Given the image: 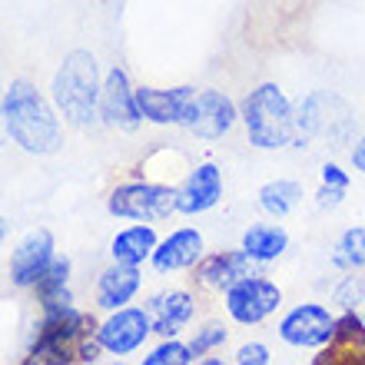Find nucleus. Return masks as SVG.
<instances>
[{"mask_svg":"<svg viewBox=\"0 0 365 365\" xmlns=\"http://www.w3.org/2000/svg\"><path fill=\"white\" fill-rule=\"evenodd\" d=\"M4 130L20 150L34 156H50L60 150L57 116L27 80H14L4 93Z\"/></svg>","mask_w":365,"mask_h":365,"instance_id":"f257e3e1","label":"nucleus"},{"mask_svg":"<svg viewBox=\"0 0 365 365\" xmlns=\"http://www.w3.org/2000/svg\"><path fill=\"white\" fill-rule=\"evenodd\" d=\"M53 103L70 123L90 126L100 120V73H96V57L90 50H73L63 57L60 70L53 73Z\"/></svg>","mask_w":365,"mask_h":365,"instance_id":"f03ea898","label":"nucleus"},{"mask_svg":"<svg viewBox=\"0 0 365 365\" xmlns=\"http://www.w3.org/2000/svg\"><path fill=\"white\" fill-rule=\"evenodd\" d=\"M100 349L103 342L100 336L93 339V322L70 306L63 312L43 316L30 359L34 362H96Z\"/></svg>","mask_w":365,"mask_h":365,"instance_id":"7ed1b4c3","label":"nucleus"},{"mask_svg":"<svg viewBox=\"0 0 365 365\" xmlns=\"http://www.w3.org/2000/svg\"><path fill=\"white\" fill-rule=\"evenodd\" d=\"M242 123L250 143L259 150H282L296 136V110L289 106L286 93L276 83L256 87L242 103Z\"/></svg>","mask_w":365,"mask_h":365,"instance_id":"20e7f679","label":"nucleus"},{"mask_svg":"<svg viewBox=\"0 0 365 365\" xmlns=\"http://www.w3.org/2000/svg\"><path fill=\"white\" fill-rule=\"evenodd\" d=\"M352 130V110L342 96L329 93V90H316L299 100L296 106V136L292 143L296 146H306L309 140L316 136H329L332 143H342Z\"/></svg>","mask_w":365,"mask_h":365,"instance_id":"39448f33","label":"nucleus"},{"mask_svg":"<svg viewBox=\"0 0 365 365\" xmlns=\"http://www.w3.org/2000/svg\"><path fill=\"white\" fill-rule=\"evenodd\" d=\"M176 200H180V190H170L160 182H126V186H116L110 196V212L120 220L153 222L166 220L170 212H180Z\"/></svg>","mask_w":365,"mask_h":365,"instance_id":"423d86ee","label":"nucleus"},{"mask_svg":"<svg viewBox=\"0 0 365 365\" xmlns=\"http://www.w3.org/2000/svg\"><path fill=\"white\" fill-rule=\"evenodd\" d=\"M279 302H282V292H279L276 282H269V279H262V276H252V272L246 279H240L236 286L226 289V312L236 322H242V326L262 322L269 312H276Z\"/></svg>","mask_w":365,"mask_h":365,"instance_id":"0eeeda50","label":"nucleus"},{"mask_svg":"<svg viewBox=\"0 0 365 365\" xmlns=\"http://www.w3.org/2000/svg\"><path fill=\"white\" fill-rule=\"evenodd\" d=\"M332 332H336V316L316 302H302L279 322L282 342L296 349H322L332 339Z\"/></svg>","mask_w":365,"mask_h":365,"instance_id":"6e6552de","label":"nucleus"},{"mask_svg":"<svg viewBox=\"0 0 365 365\" xmlns=\"http://www.w3.org/2000/svg\"><path fill=\"white\" fill-rule=\"evenodd\" d=\"M153 332V319L143 309H113V316L96 329V336L103 342L106 352L113 356H130L146 342V336Z\"/></svg>","mask_w":365,"mask_h":365,"instance_id":"1a4fd4ad","label":"nucleus"},{"mask_svg":"<svg viewBox=\"0 0 365 365\" xmlns=\"http://www.w3.org/2000/svg\"><path fill=\"white\" fill-rule=\"evenodd\" d=\"M232 123H236V106L226 93L220 90H196V100H192L190 120H186V130H192L202 140H220L222 133H230Z\"/></svg>","mask_w":365,"mask_h":365,"instance_id":"9d476101","label":"nucleus"},{"mask_svg":"<svg viewBox=\"0 0 365 365\" xmlns=\"http://www.w3.org/2000/svg\"><path fill=\"white\" fill-rule=\"evenodd\" d=\"M53 236L47 230H34L10 256V279L17 286H37L43 272L53 266Z\"/></svg>","mask_w":365,"mask_h":365,"instance_id":"9b49d317","label":"nucleus"},{"mask_svg":"<svg viewBox=\"0 0 365 365\" xmlns=\"http://www.w3.org/2000/svg\"><path fill=\"white\" fill-rule=\"evenodd\" d=\"M196 100V87H173V90H153L140 87L136 90V106L143 120L150 123H186Z\"/></svg>","mask_w":365,"mask_h":365,"instance_id":"f8f14e48","label":"nucleus"},{"mask_svg":"<svg viewBox=\"0 0 365 365\" xmlns=\"http://www.w3.org/2000/svg\"><path fill=\"white\" fill-rule=\"evenodd\" d=\"M100 113L106 123L123 126V130H133L143 120L140 106H136V90L130 87V77L123 67H113L106 73L103 93H100Z\"/></svg>","mask_w":365,"mask_h":365,"instance_id":"ddd939ff","label":"nucleus"},{"mask_svg":"<svg viewBox=\"0 0 365 365\" xmlns=\"http://www.w3.org/2000/svg\"><path fill=\"white\" fill-rule=\"evenodd\" d=\"M322 365H365V322L349 312V316L336 319V332L322 346Z\"/></svg>","mask_w":365,"mask_h":365,"instance_id":"4468645a","label":"nucleus"},{"mask_svg":"<svg viewBox=\"0 0 365 365\" xmlns=\"http://www.w3.org/2000/svg\"><path fill=\"white\" fill-rule=\"evenodd\" d=\"M220 200H222L220 166L202 163V166H196V170L186 176V182L180 186V200H176V206H180L182 216H196V212L212 210Z\"/></svg>","mask_w":365,"mask_h":365,"instance_id":"2eb2a0df","label":"nucleus"},{"mask_svg":"<svg viewBox=\"0 0 365 365\" xmlns=\"http://www.w3.org/2000/svg\"><path fill=\"white\" fill-rule=\"evenodd\" d=\"M252 262L256 259H252L246 250L216 252V256H206V259L196 266V279H200L206 289H230V286H236L240 279L250 276Z\"/></svg>","mask_w":365,"mask_h":365,"instance_id":"dca6fc26","label":"nucleus"},{"mask_svg":"<svg viewBox=\"0 0 365 365\" xmlns=\"http://www.w3.org/2000/svg\"><path fill=\"white\" fill-rule=\"evenodd\" d=\"M202 256V236L196 230H176L170 240H163L153 250V269L156 272H176L190 269Z\"/></svg>","mask_w":365,"mask_h":365,"instance_id":"f3484780","label":"nucleus"},{"mask_svg":"<svg viewBox=\"0 0 365 365\" xmlns=\"http://www.w3.org/2000/svg\"><path fill=\"white\" fill-rule=\"evenodd\" d=\"M196 312V302H192L190 292H163V296H153L150 299V319H153V332L160 336L173 339L186 322L192 319Z\"/></svg>","mask_w":365,"mask_h":365,"instance_id":"a211bd4d","label":"nucleus"},{"mask_svg":"<svg viewBox=\"0 0 365 365\" xmlns=\"http://www.w3.org/2000/svg\"><path fill=\"white\" fill-rule=\"evenodd\" d=\"M140 289V266L116 262L96 282V306L100 309H123Z\"/></svg>","mask_w":365,"mask_h":365,"instance_id":"6ab92c4d","label":"nucleus"},{"mask_svg":"<svg viewBox=\"0 0 365 365\" xmlns=\"http://www.w3.org/2000/svg\"><path fill=\"white\" fill-rule=\"evenodd\" d=\"M70 259H53L43 279L37 282V296L40 306H43V316H53V312H63L70 309Z\"/></svg>","mask_w":365,"mask_h":365,"instance_id":"aec40b11","label":"nucleus"},{"mask_svg":"<svg viewBox=\"0 0 365 365\" xmlns=\"http://www.w3.org/2000/svg\"><path fill=\"white\" fill-rule=\"evenodd\" d=\"M160 246L156 242L153 226H133V230H123L113 240V262H126V266H140L143 259H153V250Z\"/></svg>","mask_w":365,"mask_h":365,"instance_id":"412c9836","label":"nucleus"},{"mask_svg":"<svg viewBox=\"0 0 365 365\" xmlns=\"http://www.w3.org/2000/svg\"><path fill=\"white\" fill-rule=\"evenodd\" d=\"M242 250L250 252L256 262H272L289 250V236L282 226L259 222V226H250V230L242 232Z\"/></svg>","mask_w":365,"mask_h":365,"instance_id":"4be33fe9","label":"nucleus"},{"mask_svg":"<svg viewBox=\"0 0 365 365\" xmlns=\"http://www.w3.org/2000/svg\"><path fill=\"white\" fill-rule=\"evenodd\" d=\"M299 200H302V186L292 180L266 182L259 190V202L269 216H286V212H292L299 206Z\"/></svg>","mask_w":365,"mask_h":365,"instance_id":"5701e85b","label":"nucleus"},{"mask_svg":"<svg viewBox=\"0 0 365 365\" xmlns=\"http://www.w3.org/2000/svg\"><path fill=\"white\" fill-rule=\"evenodd\" d=\"M332 262L339 269H362L365 266V230L362 226H352V230L342 232V240L336 242V252H332Z\"/></svg>","mask_w":365,"mask_h":365,"instance_id":"b1692460","label":"nucleus"},{"mask_svg":"<svg viewBox=\"0 0 365 365\" xmlns=\"http://www.w3.org/2000/svg\"><path fill=\"white\" fill-rule=\"evenodd\" d=\"M192 359H196V352H192V346H182V342H163L160 349H153L150 356L143 359L146 365H190Z\"/></svg>","mask_w":365,"mask_h":365,"instance_id":"393cba45","label":"nucleus"},{"mask_svg":"<svg viewBox=\"0 0 365 365\" xmlns=\"http://www.w3.org/2000/svg\"><path fill=\"white\" fill-rule=\"evenodd\" d=\"M226 342V329L220 326V322H210V326H202L200 332H196V339H192V352H196V359L206 356L210 349L222 346Z\"/></svg>","mask_w":365,"mask_h":365,"instance_id":"a878e982","label":"nucleus"},{"mask_svg":"<svg viewBox=\"0 0 365 365\" xmlns=\"http://www.w3.org/2000/svg\"><path fill=\"white\" fill-rule=\"evenodd\" d=\"M339 302L342 309H352V306H359L365 299V279L362 276H349L342 286L336 289V296H332Z\"/></svg>","mask_w":365,"mask_h":365,"instance_id":"bb28decb","label":"nucleus"},{"mask_svg":"<svg viewBox=\"0 0 365 365\" xmlns=\"http://www.w3.org/2000/svg\"><path fill=\"white\" fill-rule=\"evenodd\" d=\"M236 362L240 365H269V349L259 346V342H250L236 352Z\"/></svg>","mask_w":365,"mask_h":365,"instance_id":"cd10ccee","label":"nucleus"},{"mask_svg":"<svg viewBox=\"0 0 365 365\" xmlns=\"http://www.w3.org/2000/svg\"><path fill=\"white\" fill-rule=\"evenodd\" d=\"M322 182H326V186H339V190H349V176L342 173L336 163L322 166Z\"/></svg>","mask_w":365,"mask_h":365,"instance_id":"c85d7f7f","label":"nucleus"},{"mask_svg":"<svg viewBox=\"0 0 365 365\" xmlns=\"http://www.w3.org/2000/svg\"><path fill=\"white\" fill-rule=\"evenodd\" d=\"M342 196H346V190H339V186H326V182H322V190H319V206H322V210H326V206H339Z\"/></svg>","mask_w":365,"mask_h":365,"instance_id":"c756f323","label":"nucleus"},{"mask_svg":"<svg viewBox=\"0 0 365 365\" xmlns=\"http://www.w3.org/2000/svg\"><path fill=\"white\" fill-rule=\"evenodd\" d=\"M352 163H356L359 173H365V136L356 143V150H352Z\"/></svg>","mask_w":365,"mask_h":365,"instance_id":"7c9ffc66","label":"nucleus"}]
</instances>
